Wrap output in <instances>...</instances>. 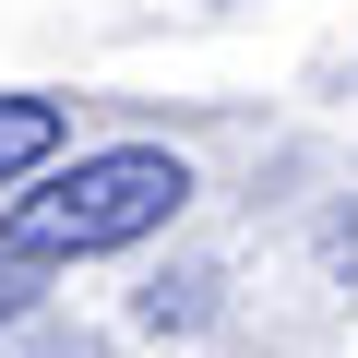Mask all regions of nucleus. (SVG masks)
I'll return each mask as SVG.
<instances>
[{"label": "nucleus", "mask_w": 358, "mask_h": 358, "mask_svg": "<svg viewBox=\"0 0 358 358\" xmlns=\"http://www.w3.org/2000/svg\"><path fill=\"white\" fill-rule=\"evenodd\" d=\"M36 310V263H13V251H0V322H24Z\"/></svg>", "instance_id": "4"}, {"label": "nucleus", "mask_w": 358, "mask_h": 358, "mask_svg": "<svg viewBox=\"0 0 358 358\" xmlns=\"http://www.w3.org/2000/svg\"><path fill=\"white\" fill-rule=\"evenodd\" d=\"M60 96H0V192H13V179H36L48 155H60Z\"/></svg>", "instance_id": "2"}, {"label": "nucleus", "mask_w": 358, "mask_h": 358, "mask_svg": "<svg viewBox=\"0 0 358 358\" xmlns=\"http://www.w3.org/2000/svg\"><path fill=\"white\" fill-rule=\"evenodd\" d=\"M203 287H215V275H179V287H155V299H143V322H203V310H215Z\"/></svg>", "instance_id": "3"}, {"label": "nucleus", "mask_w": 358, "mask_h": 358, "mask_svg": "<svg viewBox=\"0 0 358 358\" xmlns=\"http://www.w3.org/2000/svg\"><path fill=\"white\" fill-rule=\"evenodd\" d=\"M346 239H358V215H346Z\"/></svg>", "instance_id": "5"}, {"label": "nucleus", "mask_w": 358, "mask_h": 358, "mask_svg": "<svg viewBox=\"0 0 358 358\" xmlns=\"http://www.w3.org/2000/svg\"><path fill=\"white\" fill-rule=\"evenodd\" d=\"M179 203H192V167H179L167 143H108V155H72L48 192H13L0 251L13 263H96V251L155 239Z\"/></svg>", "instance_id": "1"}]
</instances>
